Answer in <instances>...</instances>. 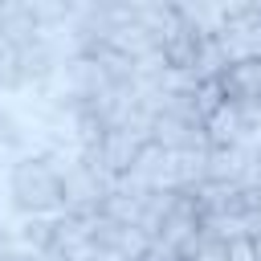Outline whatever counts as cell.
Here are the masks:
<instances>
[{
	"mask_svg": "<svg viewBox=\"0 0 261 261\" xmlns=\"http://www.w3.org/2000/svg\"><path fill=\"white\" fill-rule=\"evenodd\" d=\"M4 204L16 216H57L61 208V175L45 163V155H20L4 167Z\"/></svg>",
	"mask_w": 261,
	"mask_h": 261,
	"instance_id": "1",
	"label": "cell"
},
{
	"mask_svg": "<svg viewBox=\"0 0 261 261\" xmlns=\"http://www.w3.org/2000/svg\"><path fill=\"white\" fill-rule=\"evenodd\" d=\"M114 184L118 179H102L98 171H90L77 159L73 167L61 171V208L69 216H98L102 204H106V196L114 192Z\"/></svg>",
	"mask_w": 261,
	"mask_h": 261,
	"instance_id": "2",
	"label": "cell"
},
{
	"mask_svg": "<svg viewBox=\"0 0 261 261\" xmlns=\"http://www.w3.org/2000/svg\"><path fill=\"white\" fill-rule=\"evenodd\" d=\"M151 143L159 151H167V155H200V151H212L204 126L184 122V118H171V114H155L151 118Z\"/></svg>",
	"mask_w": 261,
	"mask_h": 261,
	"instance_id": "3",
	"label": "cell"
},
{
	"mask_svg": "<svg viewBox=\"0 0 261 261\" xmlns=\"http://www.w3.org/2000/svg\"><path fill=\"white\" fill-rule=\"evenodd\" d=\"M204 135H208V147H212V151L257 143V139H249V130H245V122H241V110H237V102H224V106H216V110L204 118Z\"/></svg>",
	"mask_w": 261,
	"mask_h": 261,
	"instance_id": "4",
	"label": "cell"
},
{
	"mask_svg": "<svg viewBox=\"0 0 261 261\" xmlns=\"http://www.w3.org/2000/svg\"><path fill=\"white\" fill-rule=\"evenodd\" d=\"M220 86L228 102H261V57L228 65L220 73Z\"/></svg>",
	"mask_w": 261,
	"mask_h": 261,
	"instance_id": "5",
	"label": "cell"
},
{
	"mask_svg": "<svg viewBox=\"0 0 261 261\" xmlns=\"http://www.w3.org/2000/svg\"><path fill=\"white\" fill-rule=\"evenodd\" d=\"M90 245V216H69V212H61L57 220H53V253H61V257H69V253H77V249H86Z\"/></svg>",
	"mask_w": 261,
	"mask_h": 261,
	"instance_id": "6",
	"label": "cell"
},
{
	"mask_svg": "<svg viewBox=\"0 0 261 261\" xmlns=\"http://www.w3.org/2000/svg\"><path fill=\"white\" fill-rule=\"evenodd\" d=\"M228 98H224V86H220V77H208V82H200L196 86V110H200V118H208L216 106H224Z\"/></svg>",
	"mask_w": 261,
	"mask_h": 261,
	"instance_id": "7",
	"label": "cell"
},
{
	"mask_svg": "<svg viewBox=\"0 0 261 261\" xmlns=\"http://www.w3.org/2000/svg\"><path fill=\"white\" fill-rule=\"evenodd\" d=\"M0 261H33V253H24L20 245H8V249H0Z\"/></svg>",
	"mask_w": 261,
	"mask_h": 261,
	"instance_id": "8",
	"label": "cell"
},
{
	"mask_svg": "<svg viewBox=\"0 0 261 261\" xmlns=\"http://www.w3.org/2000/svg\"><path fill=\"white\" fill-rule=\"evenodd\" d=\"M143 261H184V257H175V253H159V249H151Z\"/></svg>",
	"mask_w": 261,
	"mask_h": 261,
	"instance_id": "9",
	"label": "cell"
},
{
	"mask_svg": "<svg viewBox=\"0 0 261 261\" xmlns=\"http://www.w3.org/2000/svg\"><path fill=\"white\" fill-rule=\"evenodd\" d=\"M33 261H65V257H61V253H53V249H45V253H37Z\"/></svg>",
	"mask_w": 261,
	"mask_h": 261,
	"instance_id": "10",
	"label": "cell"
},
{
	"mask_svg": "<svg viewBox=\"0 0 261 261\" xmlns=\"http://www.w3.org/2000/svg\"><path fill=\"white\" fill-rule=\"evenodd\" d=\"M249 245H253V261H261V237H253Z\"/></svg>",
	"mask_w": 261,
	"mask_h": 261,
	"instance_id": "11",
	"label": "cell"
},
{
	"mask_svg": "<svg viewBox=\"0 0 261 261\" xmlns=\"http://www.w3.org/2000/svg\"><path fill=\"white\" fill-rule=\"evenodd\" d=\"M0 184H4V171H0Z\"/></svg>",
	"mask_w": 261,
	"mask_h": 261,
	"instance_id": "12",
	"label": "cell"
}]
</instances>
